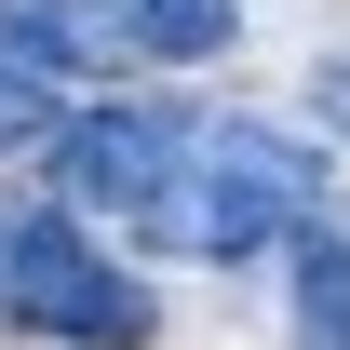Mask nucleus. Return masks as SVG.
<instances>
[{
  "label": "nucleus",
  "mask_w": 350,
  "mask_h": 350,
  "mask_svg": "<svg viewBox=\"0 0 350 350\" xmlns=\"http://www.w3.org/2000/svg\"><path fill=\"white\" fill-rule=\"evenodd\" d=\"M310 216H323V162H310L283 122H202V108H189V135H175V162H162V189H148L135 229H148L162 256L229 269V256L297 243Z\"/></svg>",
  "instance_id": "nucleus-1"
},
{
  "label": "nucleus",
  "mask_w": 350,
  "mask_h": 350,
  "mask_svg": "<svg viewBox=\"0 0 350 350\" xmlns=\"http://www.w3.org/2000/svg\"><path fill=\"white\" fill-rule=\"evenodd\" d=\"M0 323L68 337V350H135L148 337V283L108 269L54 202H0Z\"/></svg>",
  "instance_id": "nucleus-2"
},
{
  "label": "nucleus",
  "mask_w": 350,
  "mask_h": 350,
  "mask_svg": "<svg viewBox=\"0 0 350 350\" xmlns=\"http://www.w3.org/2000/svg\"><path fill=\"white\" fill-rule=\"evenodd\" d=\"M175 135H189L175 94H122V108H81V122L54 135V175H68V202H94V216H148Z\"/></svg>",
  "instance_id": "nucleus-3"
},
{
  "label": "nucleus",
  "mask_w": 350,
  "mask_h": 350,
  "mask_svg": "<svg viewBox=\"0 0 350 350\" xmlns=\"http://www.w3.org/2000/svg\"><path fill=\"white\" fill-rule=\"evenodd\" d=\"M135 54V27H122V0H0V68L14 81H108Z\"/></svg>",
  "instance_id": "nucleus-4"
},
{
  "label": "nucleus",
  "mask_w": 350,
  "mask_h": 350,
  "mask_svg": "<svg viewBox=\"0 0 350 350\" xmlns=\"http://www.w3.org/2000/svg\"><path fill=\"white\" fill-rule=\"evenodd\" d=\"M297 350H350V243L323 216L297 229Z\"/></svg>",
  "instance_id": "nucleus-5"
},
{
  "label": "nucleus",
  "mask_w": 350,
  "mask_h": 350,
  "mask_svg": "<svg viewBox=\"0 0 350 350\" xmlns=\"http://www.w3.org/2000/svg\"><path fill=\"white\" fill-rule=\"evenodd\" d=\"M122 27H135V54H229V0H122Z\"/></svg>",
  "instance_id": "nucleus-6"
},
{
  "label": "nucleus",
  "mask_w": 350,
  "mask_h": 350,
  "mask_svg": "<svg viewBox=\"0 0 350 350\" xmlns=\"http://www.w3.org/2000/svg\"><path fill=\"white\" fill-rule=\"evenodd\" d=\"M54 135V94L41 81H14V68H0V148H41Z\"/></svg>",
  "instance_id": "nucleus-7"
},
{
  "label": "nucleus",
  "mask_w": 350,
  "mask_h": 350,
  "mask_svg": "<svg viewBox=\"0 0 350 350\" xmlns=\"http://www.w3.org/2000/svg\"><path fill=\"white\" fill-rule=\"evenodd\" d=\"M310 108H323V122L350 135V54H323V81H310Z\"/></svg>",
  "instance_id": "nucleus-8"
},
{
  "label": "nucleus",
  "mask_w": 350,
  "mask_h": 350,
  "mask_svg": "<svg viewBox=\"0 0 350 350\" xmlns=\"http://www.w3.org/2000/svg\"><path fill=\"white\" fill-rule=\"evenodd\" d=\"M323 229H337V243H350V216H323Z\"/></svg>",
  "instance_id": "nucleus-9"
}]
</instances>
